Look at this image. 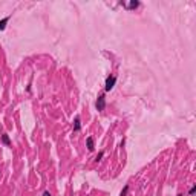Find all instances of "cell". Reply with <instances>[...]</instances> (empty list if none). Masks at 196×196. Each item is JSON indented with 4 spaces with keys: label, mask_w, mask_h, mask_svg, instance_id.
Listing matches in <instances>:
<instances>
[{
    "label": "cell",
    "mask_w": 196,
    "mask_h": 196,
    "mask_svg": "<svg viewBox=\"0 0 196 196\" xmlns=\"http://www.w3.org/2000/svg\"><path fill=\"white\" fill-rule=\"evenodd\" d=\"M115 83H116V77H115V75H109V77L106 78V84H104V90H106V92H110V90L114 89Z\"/></svg>",
    "instance_id": "obj_1"
},
{
    "label": "cell",
    "mask_w": 196,
    "mask_h": 196,
    "mask_svg": "<svg viewBox=\"0 0 196 196\" xmlns=\"http://www.w3.org/2000/svg\"><path fill=\"white\" fill-rule=\"evenodd\" d=\"M95 107H97V110H104V107H106V98H104V95H98L97 101H95Z\"/></svg>",
    "instance_id": "obj_2"
},
{
    "label": "cell",
    "mask_w": 196,
    "mask_h": 196,
    "mask_svg": "<svg viewBox=\"0 0 196 196\" xmlns=\"http://www.w3.org/2000/svg\"><path fill=\"white\" fill-rule=\"evenodd\" d=\"M120 5H123V6H126L127 8V9H136V8H138L139 6V2H138V0H132V2H129L127 3V5H126V3H120Z\"/></svg>",
    "instance_id": "obj_3"
},
{
    "label": "cell",
    "mask_w": 196,
    "mask_h": 196,
    "mask_svg": "<svg viewBox=\"0 0 196 196\" xmlns=\"http://www.w3.org/2000/svg\"><path fill=\"white\" fill-rule=\"evenodd\" d=\"M86 147H87L89 152H92V150L95 149V144H94V138H92V136H87V138H86Z\"/></svg>",
    "instance_id": "obj_4"
},
{
    "label": "cell",
    "mask_w": 196,
    "mask_h": 196,
    "mask_svg": "<svg viewBox=\"0 0 196 196\" xmlns=\"http://www.w3.org/2000/svg\"><path fill=\"white\" fill-rule=\"evenodd\" d=\"M81 129V120L80 116H75V121H74V132H80Z\"/></svg>",
    "instance_id": "obj_5"
},
{
    "label": "cell",
    "mask_w": 196,
    "mask_h": 196,
    "mask_svg": "<svg viewBox=\"0 0 196 196\" xmlns=\"http://www.w3.org/2000/svg\"><path fill=\"white\" fill-rule=\"evenodd\" d=\"M9 19H11V15H6L5 19H2V20H0V31H3V29L6 28L8 22H9Z\"/></svg>",
    "instance_id": "obj_6"
},
{
    "label": "cell",
    "mask_w": 196,
    "mask_h": 196,
    "mask_svg": "<svg viewBox=\"0 0 196 196\" xmlns=\"http://www.w3.org/2000/svg\"><path fill=\"white\" fill-rule=\"evenodd\" d=\"M2 143L5 145H11V139H9V135H8V133H2Z\"/></svg>",
    "instance_id": "obj_7"
},
{
    "label": "cell",
    "mask_w": 196,
    "mask_h": 196,
    "mask_svg": "<svg viewBox=\"0 0 196 196\" xmlns=\"http://www.w3.org/2000/svg\"><path fill=\"white\" fill-rule=\"evenodd\" d=\"M127 191H129V185H126L124 189L121 190V193H120V196H126L127 195Z\"/></svg>",
    "instance_id": "obj_8"
},
{
    "label": "cell",
    "mask_w": 196,
    "mask_h": 196,
    "mask_svg": "<svg viewBox=\"0 0 196 196\" xmlns=\"http://www.w3.org/2000/svg\"><path fill=\"white\" fill-rule=\"evenodd\" d=\"M103 156H104V152H100L98 155H97V158H95V161H97V162H98V161H101V159H103Z\"/></svg>",
    "instance_id": "obj_9"
},
{
    "label": "cell",
    "mask_w": 196,
    "mask_h": 196,
    "mask_svg": "<svg viewBox=\"0 0 196 196\" xmlns=\"http://www.w3.org/2000/svg\"><path fill=\"white\" fill-rule=\"evenodd\" d=\"M195 191H196V187H195V185H191V187H190V190H189V195H190V196H193V195H195Z\"/></svg>",
    "instance_id": "obj_10"
},
{
    "label": "cell",
    "mask_w": 196,
    "mask_h": 196,
    "mask_svg": "<svg viewBox=\"0 0 196 196\" xmlns=\"http://www.w3.org/2000/svg\"><path fill=\"white\" fill-rule=\"evenodd\" d=\"M43 196H52V195L49 193V191H44V193H43Z\"/></svg>",
    "instance_id": "obj_11"
},
{
    "label": "cell",
    "mask_w": 196,
    "mask_h": 196,
    "mask_svg": "<svg viewBox=\"0 0 196 196\" xmlns=\"http://www.w3.org/2000/svg\"><path fill=\"white\" fill-rule=\"evenodd\" d=\"M178 196H182V195H181V193H179V195H178Z\"/></svg>",
    "instance_id": "obj_12"
}]
</instances>
